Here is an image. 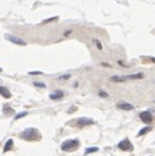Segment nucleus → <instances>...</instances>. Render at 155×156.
Returning <instances> with one entry per match:
<instances>
[{"label": "nucleus", "instance_id": "22", "mask_svg": "<svg viewBox=\"0 0 155 156\" xmlns=\"http://www.w3.org/2000/svg\"><path fill=\"white\" fill-rule=\"evenodd\" d=\"M96 43H97V47H98V49H102V45L100 44V42H97V40H96Z\"/></svg>", "mask_w": 155, "mask_h": 156}, {"label": "nucleus", "instance_id": "3", "mask_svg": "<svg viewBox=\"0 0 155 156\" xmlns=\"http://www.w3.org/2000/svg\"><path fill=\"white\" fill-rule=\"evenodd\" d=\"M5 39L9 40L10 43H14V44H17V45H21V47H25L26 45L25 40L20 39V37H17V36H13V35H5Z\"/></svg>", "mask_w": 155, "mask_h": 156}, {"label": "nucleus", "instance_id": "13", "mask_svg": "<svg viewBox=\"0 0 155 156\" xmlns=\"http://www.w3.org/2000/svg\"><path fill=\"white\" fill-rule=\"evenodd\" d=\"M150 130H151V127H147V128H145V129L140 130L138 135H144V134H146V133H149V132H150Z\"/></svg>", "mask_w": 155, "mask_h": 156}, {"label": "nucleus", "instance_id": "24", "mask_svg": "<svg viewBox=\"0 0 155 156\" xmlns=\"http://www.w3.org/2000/svg\"><path fill=\"white\" fill-rule=\"evenodd\" d=\"M1 71H3V70H1V68H0V72H1Z\"/></svg>", "mask_w": 155, "mask_h": 156}, {"label": "nucleus", "instance_id": "5", "mask_svg": "<svg viewBox=\"0 0 155 156\" xmlns=\"http://www.w3.org/2000/svg\"><path fill=\"white\" fill-rule=\"evenodd\" d=\"M118 147L120 148V150H123V151H131L132 148V145H131V142H129L128 139H124V141H121V142H119V145H118Z\"/></svg>", "mask_w": 155, "mask_h": 156}, {"label": "nucleus", "instance_id": "10", "mask_svg": "<svg viewBox=\"0 0 155 156\" xmlns=\"http://www.w3.org/2000/svg\"><path fill=\"white\" fill-rule=\"evenodd\" d=\"M144 78V74H133V75H128V76H124L125 80H136V79H142Z\"/></svg>", "mask_w": 155, "mask_h": 156}, {"label": "nucleus", "instance_id": "15", "mask_svg": "<svg viewBox=\"0 0 155 156\" xmlns=\"http://www.w3.org/2000/svg\"><path fill=\"white\" fill-rule=\"evenodd\" d=\"M26 115H27V112H21V114H18V115H16V117H14V119L16 120H18V119H21V117H23V116H26Z\"/></svg>", "mask_w": 155, "mask_h": 156}, {"label": "nucleus", "instance_id": "8", "mask_svg": "<svg viewBox=\"0 0 155 156\" xmlns=\"http://www.w3.org/2000/svg\"><path fill=\"white\" fill-rule=\"evenodd\" d=\"M51 99H53V101H58V99H61L62 97H63V93H62L61 90H56L54 93H51Z\"/></svg>", "mask_w": 155, "mask_h": 156}, {"label": "nucleus", "instance_id": "9", "mask_svg": "<svg viewBox=\"0 0 155 156\" xmlns=\"http://www.w3.org/2000/svg\"><path fill=\"white\" fill-rule=\"evenodd\" d=\"M0 94H1V97H4V98H10V97H12L10 92L8 90L5 86H0Z\"/></svg>", "mask_w": 155, "mask_h": 156}, {"label": "nucleus", "instance_id": "17", "mask_svg": "<svg viewBox=\"0 0 155 156\" xmlns=\"http://www.w3.org/2000/svg\"><path fill=\"white\" fill-rule=\"evenodd\" d=\"M30 75H41V71H30Z\"/></svg>", "mask_w": 155, "mask_h": 156}, {"label": "nucleus", "instance_id": "21", "mask_svg": "<svg viewBox=\"0 0 155 156\" xmlns=\"http://www.w3.org/2000/svg\"><path fill=\"white\" fill-rule=\"evenodd\" d=\"M70 78V75H63V76H61V79H63V80H66V79H69Z\"/></svg>", "mask_w": 155, "mask_h": 156}, {"label": "nucleus", "instance_id": "1", "mask_svg": "<svg viewBox=\"0 0 155 156\" xmlns=\"http://www.w3.org/2000/svg\"><path fill=\"white\" fill-rule=\"evenodd\" d=\"M21 137L23 139H27V141H36L40 138V133L35 129V128H28L26 129L23 133H21Z\"/></svg>", "mask_w": 155, "mask_h": 156}, {"label": "nucleus", "instance_id": "14", "mask_svg": "<svg viewBox=\"0 0 155 156\" xmlns=\"http://www.w3.org/2000/svg\"><path fill=\"white\" fill-rule=\"evenodd\" d=\"M98 151V147H89L87 148V151H85V153H90V152H97Z\"/></svg>", "mask_w": 155, "mask_h": 156}, {"label": "nucleus", "instance_id": "18", "mask_svg": "<svg viewBox=\"0 0 155 156\" xmlns=\"http://www.w3.org/2000/svg\"><path fill=\"white\" fill-rule=\"evenodd\" d=\"M34 85L38 86V88H44V86H45L43 83H34Z\"/></svg>", "mask_w": 155, "mask_h": 156}, {"label": "nucleus", "instance_id": "12", "mask_svg": "<svg viewBox=\"0 0 155 156\" xmlns=\"http://www.w3.org/2000/svg\"><path fill=\"white\" fill-rule=\"evenodd\" d=\"M111 81H116V83H121V81H125V79H124V76H113L111 78Z\"/></svg>", "mask_w": 155, "mask_h": 156}, {"label": "nucleus", "instance_id": "19", "mask_svg": "<svg viewBox=\"0 0 155 156\" xmlns=\"http://www.w3.org/2000/svg\"><path fill=\"white\" fill-rule=\"evenodd\" d=\"M100 96L103 97V98H106V97H107V93H105V92H100Z\"/></svg>", "mask_w": 155, "mask_h": 156}, {"label": "nucleus", "instance_id": "4", "mask_svg": "<svg viewBox=\"0 0 155 156\" xmlns=\"http://www.w3.org/2000/svg\"><path fill=\"white\" fill-rule=\"evenodd\" d=\"M140 117H141V120L145 123V124H151L152 123V115L150 114L149 111L141 112V114H140Z\"/></svg>", "mask_w": 155, "mask_h": 156}, {"label": "nucleus", "instance_id": "7", "mask_svg": "<svg viewBox=\"0 0 155 156\" xmlns=\"http://www.w3.org/2000/svg\"><path fill=\"white\" fill-rule=\"evenodd\" d=\"M118 107L120 110H125V111H131V110H133V106H132L131 103H127V102H119Z\"/></svg>", "mask_w": 155, "mask_h": 156}, {"label": "nucleus", "instance_id": "11", "mask_svg": "<svg viewBox=\"0 0 155 156\" xmlns=\"http://www.w3.org/2000/svg\"><path fill=\"white\" fill-rule=\"evenodd\" d=\"M12 146H13V139H8L4 146V152H8V151L12 148Z\"/></svg>", "mask_w": 155, "mask_h": 156}, {"label": "nucleus", "instance_id": "6", "mask_svg": "<svg viewBox=\"0 0 155 156\" xmlns=\"http://www.w3.org/2000/svg\"><path fill=\"white\" fill-rule=\"evenodd\" d=\"M78 127H87V125H92L93 124V120L92 119H88V117H80V119H78L76 121Z\"/></svg>", "mask_w": 155, "mask_h": 156}, {"label": "nucleus", "instance_id": "2", "mask_svg": "<svg viewBox=\"0 0 155 156\" xmlns=\"http://www.w3.org/2000/svg\"><path fill=\"white\" fill-rule=\"evenodd\" d=\"M78 147H79V142H78L76 139H69L61 145L62 151H72Z\"/></svg>", "mask_w": 155, "mask_h": 156}, {"label": "nucleus", "instance_id": "16", "mask_svg": "<svg viewBox=\"0 0 155 156\" xmlns=\"http://www.w3.org/2000/svg\"><path fill=\"white\" fill-rule=\"evenodd\" d=\"M8 107H9V106H5V107H4V112H5V114H12V112H13V110H12V108L9 110V108H8Z\"/></svg>", "mask_w": 155, "mask_h": 156}, {"label": "nucleus", "instance_id": "20", "mask_svg": "<svg viewBox=\"0 0 155 156\" xmlns=\"http://www.w3.org/2000/svg\"><path fill=\"white\" fill-rule=\"evenodd\" d=\"M54 19H56V18H49V19H45V21H44V23H48V22H52V21H54Z\"/></svg>", "mask_w": 155, "mask_h": 156}, {"label": "nucleus", "instance_id": "23", "mask_svg": "<svg viewBox=\"0 0 155 156\" xmlns=\"http://www.w3.org/2000/svg\"><path fill=\"white\" fill-rule=\"evenodd\" d=\"M102 66H105V67H110V65H108V63H102Z\"/></svg>", "mask_w": 155, "mask_h": 156}]
</instances>
